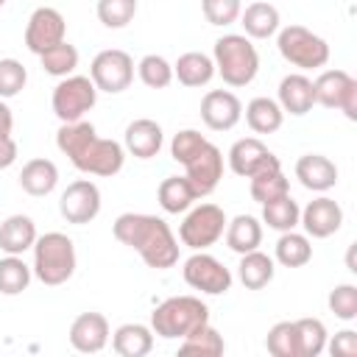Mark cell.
Instances as JSON below:
<instances>
[{
    "instance_id": "obj_1",
    "label": "cell",
    "mask_w": 357,
    "mask_h": 357,
    "mask_svg": "<svg viewBox=\"0 0 357 357\" xmlns=\"http://www.w3.org/2000/svg\"><path fill=\"white\" fill-rule=\"evenodd\" d=\"M56 145L81 173H89V176L109 178L120 173L126 162V148L114 139L98 137L95 126L86 120L61 123V128L56 131Z\"/></svg>"
},
{
    "instance_id": "obj_2",
    "label": "cell",
    "mask_w": 357,
    "mask_h": 357,
    "mask_svg": "<svg viewBox=\"0 0 357 357\" xmlns=\"http://www.w3.org/2000/svg\"><path fill=\"white\" fill-rule=\"evenodd\" d=\"M112 231L123 245L134 248L148 268L167 271L178 262V240L173 237L170 226L156 215L126 212L112 223Z\"/></svg>"
},
{
    "instance_id": "obj_3",
    "label": "cell",
    "mask_w": 357,
    "mask_h": 357,
    "mask_svg": "<svg viewBox=\"0 0 357 357\" xmlns=\"http://www.w3.org/2000/svg\"><path fill=\"white\" fill-rule=\"evenodd\" d=\"M215 73L229 86H245L259 73V53L245 33H223L212 50Z\"/></svg>"
},
{
    "instance_id": "obj_4",
    "label": "cell",
    "mask_w": 357,
    "mask_h": 357,
    "mask_svg": "<svg viewBox=\"0 0 357 357\" xmlns=\"http://www.w3.org/2000/svg\"><path fill=\"white\" fill-rule=\"evenodd\" d=\"M201 324H209V307L195 296H170L151 312V329L165 340H181Z\"/></svg>"
},
{
    "instance_id": "obj_5",
    "label": "cell",
    "mask_w": 357,
    "mask_h": 357,
    "mask_svg": "<svg viewBox=\"0 0 357 357\" xmlns=\"http://www.w3.org/2000/svg\"><path fill=\"white\" fill-rule=\"evenodd\" d=\"M75 245L67 234L61 231H47L42 237H36L33 243V276L47 284V287H56V284H64L73 273H75Z\"/></svg>"
},
{
    "instance_id": "obj_6",
    "label": "cell",
    "mask_w": 357,
    "mask_h": 357,
    "mask_svg": "<svg viewBox=\"0 0 357 357\" xmlns=\"http://www.w3.org/2000/svg\"><path fill=\"white\" fill-rule=\"evenodd\" d=\"M276 47L284 61L298 70H318L329 61V45L304 25H287L276 36Z\"/></svg>"
},
{
    "instance_id": "obj_7",
    "label": "cell",
    "mask_w": 357,
    "mask_h": 357,
    "mask_svg": "<svg viewBox=\"0 0 357 357\" xmlns=\"http://www.w3.org/2000/svg\"><path fill=\"white\" fill-rule=\"evenodd\" d=\"M223 231H226V212L218 204H198L187 209L178 226V240L192 251H204L215 245L223 237Z\"/></svg>"
},
{
    "instance_id": "obj_8",
    "label": "cell",
    "mask_w": 357,
    "mask_h": 357,
    "mask_svg": "<svg viewBox=\"0 0 357 357\" xmlns=\"http://www.w3.org/2000/svg\"><path fill=\"white\" fill-rule=\"evenodd\" d=\"M95 100H98V86L92 84L89 75H67L56 84L50 106L61 123H75L84 120V114L95 106Z\"/></svg>"
},
{
    "instance_id": "obj_9",
    "label": "cell",
    "mask_w": 357,
    "mask_h": 357,
    "mask_svg": "<svg viewBox=\"0 0 357 357\" xmlns=\"http://www.w3.org/2000/svg\"><path fill=\"white\" fill-rule=\"evenodd\" d=\"M89 78L100 92H109V95L126 92L134 81V59L126 50H117V47L100 50L92 59Z\"/></svg>"
},
{
    "instance_id": "obj_10",
    "label": "cell",
    "mask_w": 357,
    "mask_h": 357,
    "mask_svg": "<svg viewBox=\"0 0 357 357\" xmlns=\"http://www.w3.org/2000/svg\"><path fill=\"white\" fill-rule=\"evenodd\" d=\"M315 103L326 109H340L349 120H357V81L346 70H324L315 81Z\"/></svg>"
},
{
    "instance_id": "obj_11",
    "label": "cell",
    "mask_w": 357,
    "mask_h": 357,
    "mask_svg": "<svg viewBox=\"0 0 357 357\" xmlns=\"http://www.w3.org/2000/svg\"><path fill=\"white\" fill-rule=\"evenodd\" d=\"M181 276L192 290H201L209 296H220L231 287V271L220 259H215L212 254H204V251H195L190 259H184Z\"/></svg>"
},
{
    "instance_id": "obj_12",
    "label": "cell",
    "mask_w": 357,
    "mask_h": 357,
    "mask_svg": "<svg viewBox=\"0 0 357 357\" xmlns=\"http://www.w3.org/2000/svg\"><path fill=\"white\" fill-rule=\"evenodd\" d=\"M184 165V176H187V181L192 184V190H195V195L198 198H204V195H209L218 184H220V178H223V153H220V148L218 145H212L209 139L187 159V162H181Z\"/></svg>"
},
{
    "instance_id": "obj_13",
    "label": "cell",
    "mask_w": 357,
    "mask_h": 357,
    "mask_svg": "<svg viewBox=\"0 0 357 357\" xmlns=\"http://www.w3.org/2000/svg\"><path fill=\"white\" fill-rule=\"evenodd\" d=\"M59 212L67 223H75V226H84V223L95 220L98 212H100L98 184L89 181V178H78V181L67 184V190L59 198Z\"/></svg>"
},
{
    "instance_id": "obj_14",
    "label": "cell",
    "mask_w": 357,
    "mask_h": 357,
    "mask_svg": "<svg viewBox=\"0 0 357 357\" xmlns=\"http://www.w3.org/2000/svg\"><path fill=\"white\" fill-rule=\"evenodd\" d=\"M67 36V22L61 17V11L50 8V6H39L33 8V14L28 17V25H25V47L31 53H45L47 47L64 42Z\"/></svg>"
},
{
    "instance_id": "obj_15",
    "label": "cell",
    "mask_w": 357,
    "mask_h": 357,
    "mask_svg": "<svg viewBox=\"0 0 357 357\" xmlns=\"http://www.w3.org/2000/svg\"><path fill=\"white\" fill-rule=\"evenodd\" d=\"M229 167H231V173H237L243 178H251V176H257L268 167H282V162L257 137H243L229 148Z\"/></svg>"
},
{
    "instance_id": "obj_16",
    "label": "cell",
    "mask_w": 357,
    "mask_h": 357,
    "mask_svg": "<svg viewBox=\"0 0 357 357\" xmlns=\"http://www.w3.org/2000/svg\"><path fill=\"white\" fill-rule=\"evenodd\" d=\"M243 117V103L234 92L229 89H209L201 100V120L212 131H229L240 123Z\"/></svg>"
},
{
    "instance_id": "obj_17",
    "label": "cell",
    "mask_w": 357,
    "mask_h": 357,
    "mask_svg": "<svg viewBox=\"0 0 357 357\" xmlns=\"http://www.w3.org/2000/svg\"><path fill=\"white\" fill-rule=\"evenodd\" d=\"M298 223L304 226L307 237H315V240H324V237H332L340 226H343V209L335 198H315L310 201L301 215H298Z\"/></svg>"
},
{
    "instance_id": "obj_18",
    "label": "cell",
    "mask_w": 357,
    "mask_h": 357,
    "mask_svg": "<svg viewBox=\"0 0 357 357\" xmlns=\"http://www.w3.org/2000/svg\"><path fill=\"white\" fill-rule=\"evenodd\" d=\"M109 343V321L100 312H81L70 324V346L81 354H98Z\"/></svg>"
},
{
    "instance_id": "obj_19",
    "label": "cell",
    "mask_w": 357,
    "mask_h": 357,
    "mask_svg": "<svg viewBox=\"0 0 357 357\" xmlns=\"http://www.w3.org/2000/svg\"><path fill=\"white\" fill-rule=\"evenodd\" d=\"M162 142H165V134H162V126L151 117H139L134 123L126 126V137H123V148L137 156V159H151L162 151Z\"/></svg>"
},
{
    "instance_id": "obj_20",
    "label": "cell",
    "mask_w": 357,
    "mask_h": 357,
    "mask_svg": "<svg viewBox=\"0 0 357 357\" xmlns=\"http://www.w3.org/2000/svg\"><path fill=\"white\" fill-rule=\"evenodd\" d=\"M296 178L312 192H326L337 184V165L324 153H304L296 162Z\"/></svg>"
},
{
    "instance_id": "obj_21",
    "label": "cell",
    "mask_w": 357,
    "mask_h": 357,
    "mask_svg": "<svg viewBox=\"0 0 357 357\" xmlns=\"http://www.w3.org/2000/svg\"><path fill=\"white\" fill-rule=\"evenodd\" d=\"M282 112L293 114V117H301L307 114L312 106H315V89H312V81L304 75V73H290L279 81V100Z\"/></svg>"
},
{
    "instance_id": "obj_22",
    "label": "cell",
    "mask_w": 357,
    "mask_h": 357,
    "mask_svg": "<svg viewBox=\"0 0 357 357\" xmlns=\"http://www.w3.org/2000/svg\"><path fill=\"white\" fill-rule=\"evenodd\" d=\"M240 25L245 31L248 39H268L279 31V8L265 3V0H257V3H248L243 11H240Z\"/></svg>"
},
{
    "instance_id": "obj_23",
    "label": "cell",
    "mask_w": 357,
    "mask_h": 357,
    "mask_svg": "<svg viewBox=\"0 0 357 357\" xmlns=\"http://www.w3.org/2000/svg\"><path fill=\"white\" fill-rule=\"evenodd\" d=\"M36 223L28 215H8L0 223V251L6 254H25L36 243Z\"/></svg>"
},
{
    "instance_id": "obj_24",
    "label": "cell",
    "mask_w": 357,
    "mask_h": 357,
    "mask_svg": "<svg viewBox=\"0 0 357 357\" xmlns=\"http://www.w3.org/2000/svg\"><path fill=\"white\" fill-rule=\"evenodd\" d=\"M59 184V167L50 162V159H31L22 165L20 170V187L33 195V198H42V195H50Z\"/></svg>"
},
{
    "instance_id": "obj_25",
    "label": "cell",
    "mask_w": 357,
    "mask_h": 357,
    "mask_svg": "<svg viewBox=\"0 0 357 357\" xmlns=\"http://www.w3.org/2000/svg\"><path fill=\"white\" fill-rule=\"evenodd\" d=\"M173 78H178V84L184 86H206L215 78V61L212 56L201 53V50H190L181 53L178 61L173 64Z\"/></svg>"
},
{
    "instance_id": "obj_26",
    "label": "cell",
    "mask_w": 357,
    "mask_h": 357,
    "mask_svg": "<svg viewBox=\"0 0 357 357\" xmlns=\"http://www.w3.org/2000/svg\"><path fill=\"white\" fill-rule=\"evenodd\" d=\"M273 273H276L273 257H268L265 251L254 248V251L240 254L237 276H240V282L245 284V290H262L265 284H271V282H273Z\"/></svg>"
},
{
    "instance_id": "obj_27",
    "label": "cell",
    "mask_w": 357,
    "mask_h": 357,
    "mask_svg": "<svg viewBox=\"0 0 357 357\" xmlns=\"http://www.w3.org/2000/svg\"><path fill=\"white\" fill-rule=\"evenodd\" d=\"M112 349L120 357H145L153 349V329L145 324H123L112 335Z\"/></svg>"
},
{
    "instance_id": "obj_28",
    "label": "cell",
    "mask_w": 357,
    "mask_h": 357,
    "mask_svg": "<svg viewBox=\"0 0 357 357\" xmlns=\"http://www.w3.org/2000/svg\"><path fill=\"white\" fill-rule=\"evenodd\" d=\"M223 234H226V245L234 254H245V251L259 248V243H262V223L254 215H237V218L226 220V231Z\"/></svg>"
},
{
    "instance_id": "obj_29",
    "label": "cell",
    "mask_w": 357,
    "mask_h": 357,
    "mask_svg": "<svg viewBox=\"0 0 357 357\" xmlns=\"http://www.w3.org/2000/svg\"><path fill=\"white\" fill-rule=\"evenodd\" d=\"M156 198H159V206L167 212V215H178V212H187L192 204H195V190L192 184L187 181V176H167L159 190H156Z\"/></svg>"
},
{
    "instance_id": "obj_30",
    "label": "cell",
    "mask_w": 357,
    "mask_h": 357,
    "mask_svg": "<svg viewBox=\"0 0 357 357\" xmlns=\"http://www.w3.org/2000/svg\"><path fill=\"white\" fill-rule=\"evenodd\" d=\"M245 123L254 134H273L284 123V112L273 98H254L245 106Z\"/></svg>"
},
{
    "instance_id": "obj_31",
    "label": "cell",
    "mask_w": 357,
    "mask_h": 357,
    "mask_svg": "<svg viewBox=\"0 0 357 357\" xmlns=\"http://www.w3.org/2000/svg\"><path fill=\"white\" fill-rule=\"evenodd\" d=\"M276 262L284 268H301L312 259V245L307 234H298L296 229L282 231V237L276 240V251H273Z\"/></svg>"
},
{
    "instance_id": "obj_32",
    "label": "cell",
    "mask_w": 357,
    "mask_h": 357,
    "mask_svg": "<svg viewBox=\"0 0 357 357\" xmlns=\"http://www.w3.org/2000/svg\"><path fill=\"white\" fill-rule=\"evenodd\" d=\"M298 215H301V209H298V204L293 201L290 192L262 204V223H268V229H276L279 234L296 229L298 226Z\"/></svg>"
},
{
    "instance_id": "obj_33",
    "label": "cell",
    "mask_w": 357,
    "mask_h": 357,
    "mask_svg": "<svg viewBox=\"0 0 357 357\" xmlns=\"http://www.w3.org/2000/svg\"><path fill=\"white\" fill-rule=\"evenodd\" d=\"M181 354H204V357H218L226 351V343H223V335L209 326V324H201L198 329H192L190 335L181 337V346H178Z\"/></svg>"
},
{
    "instance_id": "obj_34",
    "label": "cell",
    "mask_w": 357,
    "mask_h": 357,
    "mask_svg": "<svg viewBox=\"0 0 357 357\" xmlns=\"http://www.w3.org/2000/svg\"><path fill=\"white\" fill-rule=\"evenodd\" d=\"M31 265L22 262L20 254H6L0 259V293L3 296H20L31 284Z\"/></svg>"
},
{
    "instance_id": "obj_35",
    "label": "cell",
    "mask_w": 357,
    "mask_h": 357,
    "mask_svg": "<svg viewBox=\"0 0 357 357\" xmlns=\"http://www.w3.org/2000/svg\"><path fill=\"white\" fill-rule=\"evenodd\" d=\"M39 61H42V70H45L47 75L67 78V75H73L75 67H78V50H75V45H70V42L64 39V42L47 47L45 53H39Z\"/></svg>"
},
{
    "instance_id": "obj_36",
    "label": "cell",
    "mask_w": 357,
    "mask_h": 357,
    "mask_svg": "<svg viewBox=\"0 0 357 357\" xmlns=\"http://www.w3.org/2000/svg\"><path fill=\"white\" fill-rule=\"evenodd\" d=\"M296 326V343H298V357H318L326 349V326L318 318H298L293 321Z\"/></svg>"
},
{
    "instance_id": "obj_37",
    "label": "cell",
    "mask_w": 357,
    "mask_h": 357,
    "mask_svg": "<svg viewBox=\"0 0 357 357\" xmlns=\"http://www.w3.org/2000/svg\"><path fill=\"white\" fill-rule=\"evenodd\" d=\"M287 192H290V181L282 173V167H268V170L251 176V198L257 204H268V201L287 195Z\"/></svg>"
},
{
    "instance_id": "obj_38",
    "label": "cell",
    "mask_w": 357,
    "mask_h": 357,
    "mask_svg": "<svg viewBox=\"0 0 357 357\" xmlns=\"http://www.w3.org/2000/svg\"><path fill=\"white\" fill-rule=\"evenodd\" d=\"M137 73H139V81L151 89H165L173 81V64L165 56H156V53L142 56L139 64H137Z\"/></svg>"
},
{
    "instance_id": "obj_39",
    "label": "cell",
    "mask_w": 357,
    "mask_h": 357,
    "mask_svg": "<svg viewBox=\"0 0 357 357\" xmlns=\"http://www.w3.org/2000/svg\"><path fill=\"white\" fill-rule=\"evenodd\" d=\"M265 346L273 357H298V343H296V326L293 321H279L271 326Z\"/></svg>"
},
{
    "instance_id": "obj_40",
    "label": "cell",
    "mask_w": 357,
    "mask_h": 357,
    "mask_svg": "<svg viewBox=\"0 0 357 357\" xmlns=\"http://www.w3.org/2000/svg\"><path fill=\"white\" fill-rule=\"evenodd\" d=\"M95 11L106 28H126L137 14V0H98Z\"/></svg>"
},
{
    "instance_id": "obj_41",
    "label": "cell",
    "mask_w": 357,
    "mask_h": 357,
    "mask_svg": "<svg viewBox=\"0 0 357 357\" xmlns=\"http://www.w3.org/2000/svg\"><path fill=\"white\" fill-rule=\"evenodd\" d=\"M28 70L17 59H0V98H14L25 89Z\"/></svg>"
},
{
    "instance_id": "obj_42",
    "label": "cell",
    "mask_w": 357,
    "mask_h": 357,
    "mask_svg": "<svg viewBox=\"0 0 357 357\" xmlns=\"http://www.w3.org/2000/svg\"><path fill=\"white\" fill-rule=\"evenodd\" d=\"M329 310L335 312V318L340 321H354L357 318V287L354 284H337L329 298H326Z\"/></svg>"
},
{
    "instance_id": "obj_43",
    "label": "cell",
    "mask_w": 357,
    "mask_h": 357,
    "mask_svg": "<svg viewBox=\"0 0 357 357\" xmlns=\"http://www.w3.org/2000/svg\"><path fill=\"white\" fill-rule=\"evenodd\" d=\"M201 11L209 25H231L237 22L243 3L240 0H201Z\"/></svg>"
},
{
    "instance_id": "obj_44",
    "label": "cell",
    "mask_w": 357,
    "mask_h": 357,
    "mask_svg": "<svg viewBox=\"0 0 357 357\" xmlns=\"http://www.w3.org/2000/svg\"><path fill=\"white\" fill-rule=\"evenodd\" d=\"M204 142H206V137H204L201 131H195V128H184V131H178V134L173 137V142H170V156L181 165V162H187Z\"/></svg>"
},
{
    "instance_id": "obj_45",
    "label": "cell",
    "mask_w": 357,
    "mask_h": 357,
    "mask_svg": "<svg viewBox=\"0 0 357 357\" xmlns=\"http://www.w3.org/2000/svg\"><path fill=\"white\" fill-rule=\"evenodd\" d=\"M326 349L332 357H354L357 354V332L354 329L337 332L332 340H326Z\"/></svg>"
},
{
    "instance_id": "obj_46",
    "label": "cell",
    "mask_w": 357,
    "mask_h": 357,
    "mask_svg": "<svg viewBox=\"0 0 357 357\" xmlns=\"http://www.w3.org/2000/svg\"><path fill=\"white\" fill-rule=\"evenodd\" d=\"M17 162V142L11 139V134L0 137V170L11 167Z\"/></svg>"
},
{
    "instance_id": "obj_47",
    "label": "cell",
    "mask_w": 357,
    "mask_h": 357,
    "mask_svg": "<svg viewBox=\"0 0 357 357\" xmlns=\"http://www.w3.org/2000/svg\"><path fill=\"white\" fill-rule=\"evenodd\" d=\"M11 128H14V114H11V109L6 106V100L0 98V137L11 134Z\"/></svg>"
},
{
    "instance_id": "obj_48",
    "label": "cell",
    "mask_w": 357,
    "mask_h": 357,
    "mask_svg": "<svg viewBox=\"0 0 357 357\" xmlns=\"http://www.w3.org/2000/svg\"><path fill=\"white\" fill-rule=\"evenodd\" d=\"M3 6H6V0H0V8H3Z\"/></svg>"
}]
</instances>
